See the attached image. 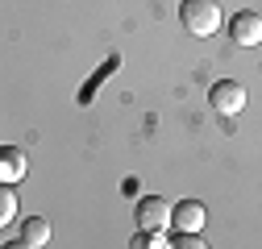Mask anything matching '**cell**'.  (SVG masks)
<instances>
[{
	"instance_id": "6da1fadb",
	"label": "cell",
	"mask_w": 262,
	"mask_h": 249,
	"mask_svg": "<svg viewBox=\"0 0 262 249\" xmlns=\"http://www.w3.org/2000/svg\"><path fill=\"white\" fill-rule=\"evenodd\" d=\"M179 21L191 38H212L216 29L225 25V13L216 0H183L179 5Z\"/></svg>"
},
{
	"instance_id": "7a4b0ae2",
	"label": "cell",
	"mask_w": 262,
	"mask_h": 249,
	"mask_svg": "<svg viewBox=\"0 0 262 249\" xmlns=\"http://www.w3.org/2000/svg\"><path fill=\"white\" fill-rule=\"evenodd\" d=\"M208 104H212L221 116H237V112L246 108V87H242L237 79H216V83L208 87Z\"/></svg>"
},
{
	"instance_id": "3957f363",
	"label": "cell",
	"mask_w": 262,
	"mask_h": 249,
	"mask_svg": "<svg viewBox=\"0 0 262 249\" xmlns=\"http://www.w3.org/2000/svg\"><path fill=\"white\" fill-rule=\"evenodd\" d=\"M134 212H138V229H171V204L162 195H142Z\"/></svg>"
},
{
	"instance_id": "277c9868",
	"label": "cell",
	"mask_w": 262,
	"mask_h": 249,
	"mask_svg": "<svg viewBox=\"0 0 262 249\" xmlns=\"http://www.w3.org/2000/svg\"><path fill=\"white\" fill-rule=\"evenodd\" d=\"M204 204L200 200H183V204H171V229L175 233H204Z\"/></svg>"
},
{
	"instance_id": "5b68a950",
	"label": "cell",
	"mask_w": 262,
	"mask_h": 249,
	"mask_svg": "<svg viewBox=\"0 0 262 249\" xmlns=\"http://www.w3.org/2000/svg\"><path fill=\"white\" fill-rule=\"evenodd\" d=\"M229 38H233L237 46H258L262 42V17L254 13V9H246V13H237L233 21H229Z\"/></svg>"
},
{
	"instance_id": "8992f818",
	"label": "cell",
	"mask_w": 262,
	"mask_h": 249,
	"mask_svg": "<svg viewBox=\"0 0 262 249\" xmlns=\"http://www.w3.org/2000/svg\"><path fill=\"white\" fill-rule=\"evenodd\" d=\"M25 175H29L25 150H17V145H0V183H21Z\"/></svg>"
},
{
	"instance_id": "52a82bcc",
	"label": "cell",
	"mask_w": 262,
	"mask_h": 249,
	"mask_svg": "<svg viewBox=\"0 0 262 249\" xmlns=\"http://www.w3.org/2000/svg\"><path fill=\"white\" fill-rule=\"evenodd\" d=\"M13 245H25V249H42L50 245V220H42V216H29V220L21 225V237Z\"/></svg>"
},
{
	"instance_id": "ba28073f",
	"label": "cell",
	"mask_w": 262,
	"mask_h": 249,
	"mask_svg": "<svg viewBox=\"0 0 262 249\" xmlns=\"http://www.w3.org/2000/svg\"><path fill=\"white\" fill-rule=\"evenodd\" d=\"M17 220V195H13V183H0V229Z\"/></svg>"
},
{
	"instance_id": "9c48e42d",
	"label": "cell",
	"mask_w": 262,
	"mask_h": 249,
	"mask_svg": "<svg viewBox=\"0 0 262 249\" xmlns=\"http://www.w3.org/2000/svg\"><path fill=\"white\" fill-rule=\"evenodd\" d=\"M175 245H183V249H200V245H208V241H204L200 233H179V241H175Z\"/></svg>"
}]
</instances>
